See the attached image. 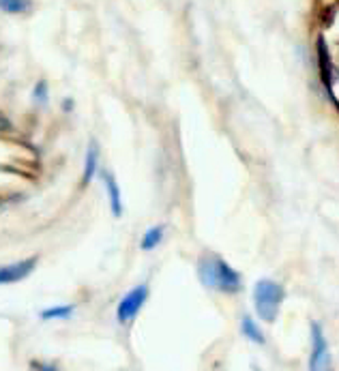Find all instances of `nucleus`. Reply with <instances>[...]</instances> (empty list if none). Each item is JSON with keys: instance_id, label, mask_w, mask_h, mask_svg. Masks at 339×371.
<instances>
[{"instance_id": "1", "label": "nucleus", "mask_w": 339, "mask_h": 371, "mask_svg": "<svg viewBox=\"0 0 339 371\" xmlns=\"http://www.w3.org/2000/svg\"><path fill=\"white\" fill-rule=\"evenodd\" d=\"M198 277L206 290L219 294H239L243 290L241 273L217 254H206L198 260Z\"/></svg>"}, {"instance_id": "2", "label": "nucleus", "mask_w": 339, "mask_h": 371, "mask_svg": "<svg viewBox=\"0 0 339 371\" xmlns=\"http://www.w3.org/2000/svg\"><path fill=\"white\" fill-rule=\"evenodd\" d=\"M284 299H286V290L275 279H258L256 281V286H254V309H256V316L262 322L273 324L277 320Z\"/></svg>"}, {"instance_id": "3", "label": "nucleus", "mask_w": 339, "mask_h": 371, "mask_svg": "<svg viewBox=\"0 0 339 371\" xmlns=\"http://www.w3.org/2000/svg\"><path fill=\"white\" fill-rule=\"evenodd\" d=\"M309 371H333V356L320 322H311L309 328Z\"/></svg>"}, {"instance_id": "4", "label": "nucleus", "mask_w": 339, "mask_h": 371, "mask_svg": "<svg viewBox=\"0 0 339 371\" xmlns=\"http://www.w3.org/2000/svg\"><path fill=\"white\" fill-rule=\"evenodd\" d=\"M149 294H151V290H149L146 284H140V286H136L134 290H129V292L121 299V303H119V307H117V320H119L121 324L134 322L136 316L142 311L144 303L149 301Z\"/></svg>"}, {"instance_id": "5", "label": "nucleus", "mask_w": 339, "mask_h": 371, "mask_svg": "<svg viewBox=\"0 0 339 371\" xmlns=\"http://www.w3.org/2000/svg\"><path fill=\"white\" fill-rule=\"evenodd\" d=\"M37 269V258H26L7 267H0V286H7V284H18L22 279H26L33 271Z\"/></svg>"}, {"instance_id": "6", "label": "nucleus", "mask_w": 339, "mask_h": 371, "mask_svg": "<svg viewBox=\"0 0 339 371\" xmlns=\"http://www.w3.org/2000/svg\"><path fill=\"white\" fill-rule=\"evenodd\" d=\"M99 178H101V185L105 189V195H107V202H109V210L114 217H121L123 215V193H121V187L109 170H99Z\"/></svg>"}, {"instance_id": "7", "label": "nucleus", "mask_w": 339, "mask_h": 371, "mask_svg": "<svg viewBox=\"0 0 339 371\" xmlns=\"http://www.w3.org/2000/svg\"><path fill=\"white\" fill-rule=\"evenodd\" d=\"M97 174H99V144H97V142H90L88 149H86V157H84L82 185L86 187Z\"/></svg>"}, {"instance_id": "8", "label": "nucleus", "mask_w": 339, "mask_h": 371, "mask_svg": "<svg viewBox=\"0 0 339 371\" xmlns=\"http://www.w3.org/2000/svg\"><path fill=\"white\" fill-rule=\"evenodd\" d=\"M241 333H243L245 339H249V341L256 343V345H264V343H267V337H264L260 324H258L252 316H243V318H241Z\"/></svg>"}, {"instance_id": "9", "label": "nucleus", "mask_w": 339, "mask_h": 371, "mask_svg": "<svg viewBox=\"0 0 339 371\" xmlns=\"http://www.w3.org/2000/svg\"><path fill=\"white\" fill-rule=\"evenodd\" d=\"M163 236H166V225H153V227H149L144 234H142V240H140V249L142 252H153V249H157V247L161 244V240H163Z\"/></svg>"}, {"instance_id": "10", "label": "nucleus", "mask_w": 339, "mask_h": 371, "mask_svg": "<svg viewBox=\"0 0 339 371\" xmlns=\"http://www.w3.org/2000/svg\"><path fill=\"white\" fill-rule=\"evenodd\" d=\"M33 3L31 0H0V11H5L9 16H20L31 11Z\"/></svg>"}, {"instance_id": "11", "label": "nucleus", "mask_w": 339, "mask_h": 371, "mask_svg": "<svg viewBox=\"0 0 339 371\" xmlns=\"http://www.w3.org/2000/svg\"><path fill=\"white\" fill-rule=\"evenodd\" d=\"M73 305H56V307H48L41 311V320H67L69 316H73Z\"/></svg>"}, {"instance_id": "12", "label": "nucleus", "mask_w": 339, "mask_h": 371, "mask_svg": "<svg viewBox=\"0 0 339 371\" xmlns=\"http://www.w3.org/2000/svg\"><path fill=\"white\" fill-rule=\"evenodd\" d=\"M33 101H35L37 105H45V103L50 101V86H48L45 80H39V82L35 84V88H33Z\"/></svg>"}, {"instance_id": "13", "label": "nucleus", "mask_w": 339, "mask_h": 371, "mask_svg": "<svg viewBox=\"0 0 339 371\" xmlns=\"http://www.w3.org/2000/svg\"><path fill=\"white\" fill-rule=\"evenodd\" d=\"M11 129H14V122L9 120L7 114L0 112V134H7V131H11Z\"/></svg>"}, {"instance_id": "14", "label": "nucleus", "mask_w": 339, "mask_h": 371, "mask_svg": "<svg viewBox=\"0 0 339 371\" xmlns=\"http://www.w3.org/2000/svg\"><path fill=\"white\" fill-rule=\"evenodd\" d=\"M37 371H60V369L54 362H43V365H37Z\"/></svg>"}, {"instance_id": "15", "label": "nucleus", "mask_w": 339, "mask_h": 371, "mask_svg": "<svg viewBox=\"0 0 339 371\" xmlns=\"http://www.w3.org/2000/svg\"><path fill=\"white\" fill-rule=\"evenodd\" d=\"M71 109H73V101H71L69 97H67V99H63V112H67V114H69Z\"/></svg>"}]
</instances>
